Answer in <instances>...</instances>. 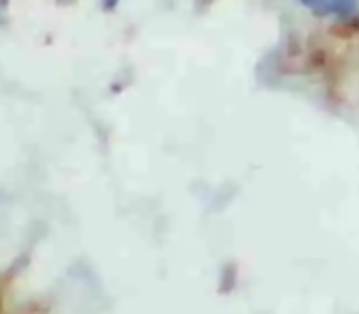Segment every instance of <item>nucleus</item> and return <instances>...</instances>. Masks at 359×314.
I'll use <instances>...</instances> for the list:
<instances>
[{"label": "nucleus", "instance_id": "f03ea898", "mask_svg": "<svg viewBox=\"0 0 359 314\" xmlns=\"http://www.w3.org/2000/svg\"><path fill=\"white\" fill-rule=\"evenodd\" d=\"M299 3H302V5H304V3H306V0H299Z\"/></svg>", "mask_w": 359, "mask_h": 314}, {"label": "nucleus", "instance_id": "f257e3e1", "mask_svg": "<svg viewBox=\"0 0 359 314\" xmlns=\"http://www.w3.org/2000/svg\"><path fill=\"white\" fill-rule=\"evenodd\" d=\"M359 0H306L304 7L312 9L318 15H340L353 18L357 13Z\"/></svg>", "mask_w": 359, "mask_h": 314}]
</instances>
